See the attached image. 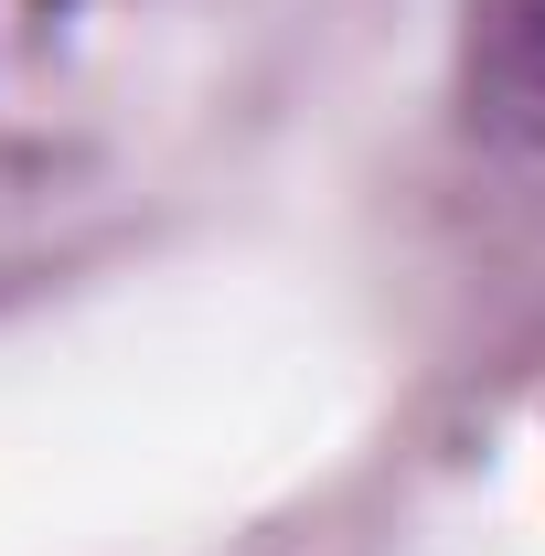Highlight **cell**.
Returning a JSON list of instances; mask_svg holds the SVG:
<instances>
[{
	"instance_id": "6da1fadb",
	"label": "cell",
	"mask_w": 545,
	"mask_h": 556,
	"mask_svg": "<svg viewBox=\"0 0 545 556\" xmlns=\"http://www.w3.org/2000/svg\"><path fill=\"white\" fill-rule=\"evenodd\" d=\"M471 97L503 129H545V0H481L471 11Z\"/></svg>"
}]
</instances>
